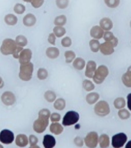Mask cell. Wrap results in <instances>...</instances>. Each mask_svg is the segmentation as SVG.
I'll return each instance as SVG.
<instances>
[{"mask_svg": "<svg viewBox=\"0 0 131 148\" xmlns=\"http://www.w3.org/2000/svg\"><path fill=\"white\" fill-rule=\"evenodd\" d=\"M50 112L47 109H43L38 113V118L36 120L33 125V128L35 132L41 134L45 132L49 124V118Z\"/></svg>", "mask_w": 131, "mask_h": 148, "instance_id": "obj_1", "label": "cell"}, {"mask_svg": "<svg viewBox=\"0 0 131 148\" xmlns=\"http://www.w3.org/2000/svg\"><path fill=\"white\" fill-rule=\"evenodd\" d=\"M34 71V65L32 63L21 64L19 77L21 79L24 81H28L31 79Z\"/></svg>", "mask_w": 131, "mask_h": 148, "instance_id": "obj_2", "label": "cell"}, {"mask_svg": "<svg viewBox=\"0 0 131 148\" xmlns=\"http://www.w3.org/2000/svg\"><path fill=\"white\" fill-rule=\"evenodd\" d=\"M18 45L15 41L12 39H6L3 40L2 45L1 47V51L5 56L13 55L17 48Z\"/></svg>", "mask_w": 131, "mask_h": 148, "instance_id": "obj_3", "label": "cell"}, {"mask_svg": "<svg viewBox=\"0 0 131 148\" xmlns=\"http://www.w3.org/2000/svg\"><path fill=\"white\" fill-rule=\"evenodd\" d=\"M109 74V70L106 66L101 65L99 66L93 75V78L94 82L96 84H100L103 82L104 79L108 77Z\"/></svg>", "mask_w": 131, "mask_h": 148, "instance_id": "obj_4", "label": "cell"}, {"mask_svg": "<svg viewBox=\"0 0 131 148\" xmlns=\"http://www.w3.org/2000/svg\"><path fill=\"white\" fill-rule=\"evenodd\" d=\"M94 110L97 115L101 117L109 115L110 112L109 105L104 101H99L95 105Z\"/></svg>", "mask_w": 131, "mask_h": 148, "instance_id": "obj_5", "label": "cell"}, {"mask_svg": "<svg viewBox=\"0 0 131 148\" xmlns=\"http://www.w3.org/2000/svg\"><path fill=\"white\" fill-rule=\"evenodd\" d=\"M79 119V115L74 111L68 112L64 116L63 120V125L65 126H69L76 123Z\"/></svg>", "mask_w": 131, "mask_h": 148, "instance_id": "obj_6", "label": "cell"}, {"mask_svg": "<svg viewBox=\"0 0 131 148\" xmlns=\"http://www.w3.org/2000/svg\"><path fill=\"white\" fill-rule=\"evenodd\" d=\"M119 41H105L100 45L99 49L101 53L105 56L112 55L114 52V48L117 46Z\"/></svg>", "mask_w": 131, "mask_h": 148, "instance_id": "obj_7", "label": "cell"}, {"mask_svg": "<svg viewBox=\"0 0 131 148\" xmlns=\"http://www.w3.org/2000/svg\"><path fill=\"white\" fill-rule=\"evenodd\" d=\"M128 140V137L124 133H119L112 137V145L113 148H120L123 147Z\"/></svg>", "mask_w": 131, "mask_h": 148, "instance_id": "obj_8", "label": "cell"}, {"mask_svg": "<svg viewBox=\"0 0 131 148\" xmlns=\"http://www.w3.org/2000/svg\"><path fill=\"white\" fill-rule=\"evenodd\" d=\"M99 141L98 134L96 132H90L88 134L85 138V145L88 148H96L98 145Z\"/></svg>", "mask_w": 131, "mask_h": 148, "instance_id": "obj_9", "label": "cell"}, {"mask_svg": "<svg viewBox=\"0 0 131 148\" xmlns=\"http://www.w3.org/2000/svg\"><path fill=\"white\" fill-rule=\"evenodd\" d=\"M14 140V134L11 130L4 129L0 132V141L4 144H11Z\"/></svg>", "mask_w": 131, "mask_h": 148, "instance_id": "obj_10", "label": "cell"}, {"mask_svg": "<svg viewBox=\"0 0 131 148\" xmlns=\"http://www.w3.org/2000/svg\"><path fill=\"white\" fill-rule=\"evenodd\" d=\"M32 57V52L30 49H25L19 54V62L21 64H24L30 62Z\"/></svg>", "mask_w": 131, "mask_h": 148, "instance_id": "obj_11", "label": "cell"}, {"mask_svg": "<svg viewBox=\"0 0 131 148\" xmlns=\"http://www.w3.org/2000/svg\"><path fill=\"white\" fill-rule=\"evenodd\" d=\"M2 101L6 106H11L16 101V98L14 94L11 92H6L2 95Z\"/></svg>", "mask_w": 131, "mask_h": 148, "instance_id": "obj_12", "label": "cell"}, {"mask_svg": "<svg viewBox=\"0 0 131 148\" xmlns=\"http://www.w3.org/2000/svg\"><path fill=\"white\" fill-rule=\"evenodd\" d=\"M97 69V64L93 61H89L86 66L85 75L89 78H92Z\"/></svg>", "mask_w": 131, "mask_h": 148, "instance_id": "obj_13", "label": "cell"}, {"mask_svg": "<svg viewBox=\"0 0 131 148\" xmlns=\"http://www.w3.org/2000/svg\"><path fill=\"white\" fill-rule=\"evenodd\" d=\"M56 141L54 137L50 134H46L44 137L43 145L45 148H52L55 147Z\"/></svg>", "mask_w": 131, "mask_h": 148, "instance_id": "obj_14", "label": "cell"}, {"mask_svg": "<svg viewBox=\"0 0 131 148\" xmlns=\"http://www.w3.org/2000/svg\"><path fill=\"white\" fill-rule=\"evenodd\" d=\"M104 31L100 26H94L90 30V35L96 39H100L103 36Z\"/></svg>", "mask_w": 131, "mask_h": 148, "instance_id": "obj_15", "label": "cell"}, {"mask_svg": "<svg viewBox=\"0 0 131 148\" xmlns=\"http://www.w3.org/2000/svg\"><path fill=\"white\" fill-rule=\"evenodd\" d=\"M100 27L104 30L109 31L113 27V23L112 21L108 17H104L101 19L100 21Z\"/></svg>", "mask_w": 131, "mask_h": 148, "instance_id": "obj_16", "label": "cell"}, {"mask_svg": "<svg viewBox=\"0 0 131 148\" xmlns=\"http://www.w3.org/2000/svg\"><path fill=\"white\" fill-rule=\"evenodd\" d=\"M23 24L28 27H32L35 25L36 23V18L34 15L28 14L23 18Z\"/></svg>", "mask_w": 131, "mask_h": 148, "instance_id": "obj_17", "label": "cell"}, {"mask_svg": "<svg viewBox=\"0 0 131 148\" xmlns=\"http://www.w3.org/2000/svg\"><path fill=\"white\" fill-rule=\"evenodd\" d=\"M15 143L19 147H25L28 143V138L25 134H19L17 136Z\"/></svg>", "mask_w": 131, "mask_h": 148, "instance_id": "obj_18", "label": "cell"}, {"mask_svg": "<svg viewBox=\"0 0 131 148\" xmlns=\"http://www.w3.org/2000/svg\"><path fill=\"white\" fill-rule=\"evenodd\" d=\"M60 53L59 50L56 47H49L47 48L46 51V56L52 59L57 58Z\"/></svg>", "mask_w": 131, "mask_h": 148, "instance_id": "obj_19", "label": "cell"}, {"mask_svg": "<svg viewBox=\"0 0 131 148\" xmlns=\"http://www.w3.org/2000/svg\"><path fill=\"white\" fill-rule=\"evenodd\" d=\"M63 127L60 123H52L50 126V131L52 134L56 135H59L63 132Z\"/></svg>", "mask_w": 131, "mask_h": 148, "instance_id": "obj_20", "label": "cell"}, {"mask_svg": "<svg viewBox=\"0 0 131 148\" xmlns=\"http://www.w3.org/2000/svg\"><path fill=\"white\" fill-rule=\"evenodd\" d=\"M99 140L101 148H106L109 147L110 138L107 134H103L101 135Z\"/></svg>", "mask_w": 131, "mask_h": 148, "instance_id": "obj_21", "label": "cell"}, {"mask_svg": "<svg viewBox=\"0 0 131 148\" xmlns=\"http://www.w3.org/2000/svg\"><path fill=\"white\" fill-rule=\"evenodd\" d=\"M4 21L7 25L14 26L16 25L18 21L17 17L14 14H9L6 15L4 18Z\"/></svg>", "mask_w": 131, "mask_h": 148, "instance_id": "obj_22", "label": "cell"}, {"mask_svg": "<svg viewBox=\"0 0 131 148\" xmlns=\"http://www.w3.org/2000/svg\"><path fill=\"white\" fill-rule=\"evenodd\" d=\"M131 68L130 67L128 71L126 72L125 74H123L122 77L123 84L128 88H131Z\"/></svg>", "mask_w": 131, "mask_h": 148, "instance_id": "obj_23", "label": "cell"}, {"mask_svg": "<svg viewBox=\"0 0 131 148\" xmlns=\"http://www.w3.org/2000/svg\"><path fill=\"white\" fill-rule=\"evenodd\" d=\"M100 96L97 93H90L86 96V101L89 104L92 105L98 101Z\"/></svg>", "mask_w": 131, "mask_h": 148, "instance_id": "obj_24", "label": "cell"}, {"mask_svg": "<svg viewBox=\"0 0 131 148\" xmlns=\"http://www.w3.org/2000/svg\"><path fill=\"white\" fill-rule=\"evenodd\" d=\"M72 64L75 69L78 70H81L85 68V62L82 58H77L74 60Z\"/></svg>", "mask_w": 131, "mask_h": 148, "instance_id": "obj_25", "label": "cell"}, {"mask_svg": "<svg viewBox=\"0 0 131 148\" xmlns=\"http://www.w3.org/2000/svg\"><path fill=\"white\" fill-rule=\"evenodd\" d=\"M53 32L55 34V36L57 37L58 38H60L63 37V35H65L66 30L65 28L63 27V26H56L53 29Z\"/></svg>", "mask_w": 131, "mask_h": 148, "instance_id": "obj_26", "label": "cell"}, {"mask_svg": "<svg viewBox=\"0 0 131 148\" xmlns=\"http://www.w3.org/2000/svg\"><path fill=\"white\" fill-rule=\"evenodd\" d=\"M90 49L93 52H98L100 48V42L96 39H92L89 42Z\"/></svg>", "mask_w": 131, "mask_h": 148, "instance_id": "obj_27", "label": "cell"}, {"mask_svg": "<svg viewBox=\"0 0 131 148\" xmlns=\"http://www.w3.org/2000/svg\"><path fill=\"white\" fill-rule=\"evenodd\" d=\"M67 22V18L65 15H61L56 17L54 20V24L56 26H63L65 25Z\"/></svg>", "mask_w": 131, "mask_h": 148, "instance_id": "obj_28", "label": "cell"}, {"mask_svg": "<svg viewBox=\"0 0 131 148\" xmlns=\"http://www.w3.org/2000/svg\"><path fill=\"white\" fill-rule=\"evenodd\" d=\"M15 42L17 45L21 46V47H24L26 46L28 44V39L23 35H19L17 36L15 40Z\"/></svg>", "mask_w": 131, "mask_h": 148, "instance_id": "obj_29", "label": "cell"}, {"mask_svg": "<svg viewBox=\"0 0 131 148\" xmlns=\"http://www.w3.org/2000/svg\"><path fill=\"white\" fill-rule=\"evenodd\" d=\"M54 107L56 110H62L66 107V101L63 99H59L55 101Z\"/></svg>", "mask_w": 131, "mask_h": 148, "instance_id": "obj_30", "label": "cell"}, {"mask_svg": "<svg viewBox=\"0 0 131 148\" xmlns=\"http://www.w3.org/2000/svg\"><path fill=\"white\" fill-rule=\"evenodd\" d=\"M114 107L117 109H121L125 106V101L123 97H119L114 101Z\"/></svg>", "mask_w": 131, "mask_h": 148, "instance_id": "obj_31", "label": "cell"}, {"mask_svg": "<svg viewBox=\"0 0 131 148\" xmlns=\"http://www.w3.org/2000/svg\"><path fill=\"white\" fill-rule=\"evenodd\" d=\"M103 38L105 41H119L118 39L115 37L113 34L109 31H106L104 32Z\"/></svg>", "mask_w": 131, "mask_h": 148, "instance_id": "obj_32", "label": "cell"}, {"mask_svg": "<svg viewBox=\"0 0 131 148\" xmlns=\"http://www.w3.org/2000/svg\"><path fill=\"white\" fill-rule=\"evenodd\" d=\"M45 98L46 99V101L50 103H52L55 101L56 99V95L55 92H52V90H48L46 92H45Z\"/></svg>", "mask_w": 131, "mask_h": 148, "instance_id": "obj_33", "label": "cell"}, {"mask_svg": "<svg viewBox=\"0 0 131 148\" xmlns=\"http://www.w3.org/2000/svg\"><path fill=\"white\" fill-rule=\"evenodd\" d=\"M65 57L66 58V63H71V62L76 58V54L75 53L71 51H67L65 53Z\"/></svg>", "mask_w": 131, "mask_h": 148, "instance_id": "obj_34", "label": "cell"}, {"mask_svg": "<svg viewBox=\"0 0 131 148\" xmlns=\"http://www.w3.org/2000/svg\"><path fill=\"white\" fill-rule=\"evenodd\" d=\"M83 87L85 90L88 92H90L94 89L95 86L91 81L88 79H85L83 82Z\"/></svg>", "mask_w": 131, "mask_h": 148, "instance_id": "obj_35", "label": "cell"}, {"mask_svg": "<svg viewBox=\"0 0 131 148\" xmlns=\"http://www.w3.org/2000/svg\"><path fill=\"white\" fill-rule=\"evenodd\" d=\"M105 4L110 8H116L119 5L120 0H104Z\"/></svg>", "mask_w": 131, "mask_h": 148, "instance_id": "obj_36", "label": "cell"}, {"mask_svg": "<svg viewBox=\"0 0 131 148\" xmlns=\"http://www.w3.org/2000/svg\"><path fill=\"white\" fill-rule=\"evenodd\" d=\"M48 73L46 69L41 68L38 70L37 72V77L39 79L41 80L45 79L48 77Z\"/></svg>", "mask_w": 131, "mask_h": 148, "instance_id": "obj_37", "label": "cell"}, {"mask_svg": "<svg viewBox=\"0 0 131 148\" xmlns=\"http://www.w3.org/2000/svg\"><path fill=\"white\" fill-rule=\"evenodd\" d=\"M25 10H26L25 6L21 3H17L14 6V11L17 14H23L25 11Z\"/></svg>", "mask_w": 131, "mask_h": 148, "instance_id": "obj_38", "label": "cell"}, {"mask_svg": "<svg viewBox=\"0 0 131 148\" xmlns=\"http://www.w3.org/2000/svg\"><path fill=\"white\" fill-rule=\"evenodd\" d=\"M118 115L122 119H127L130 117V113L126 109H123L119 110Z\"/></svg>", "mask_w": 131, "mask_h": 148, "instance_id": "obj_39", "label": "cell"}, {"mask_svg": "<svg viewBox=\"0 0 131 148\" xmlns=\"http://www.w3.org/2000/svg\"><path fill=\"white\" fill-rule=\"evenodd\" d=\"M69 0H56L58 8L60 9H65L69 5Z\"/></svg>", "mask_w": 131, "mask_h": 148, "instance_id": "obj_40", "label": "cell"}, {"mask_svg": "<svg viewBox=\"0 0 131 148\" xmlns=\"http://www.w3.org/2000/svg\"><path fill=\"white\" fill-rule=\"evenodd\" d=\"M38 138L35 136L34 135H30V148H39L37 145L38 143Z\"/></svg>", "mask_w": 131, "mask_h": 148, "instance_id": "obj_41", "label": "cell"}, {"mask_svg": "<svg viewBox=\"0 0 131 148\" xmlns=\"http://www.w3.org/2000/svg\"><path fill=\"white\" fill-rule=\"evenodd\" d=\"M72 40L69 37H66L61 40V45L63 47H69L71 46Z\"/></svg>", "mask_w": 131, "mask_h": 148, "instance_id": "obj_42", "label": "cell"}, {"mask_svg": "<svg viewBox=\"0 0 131 148\" xmlns=\"http://www.w3.org/2000/svg\"><path fill=\"white\" fill-rule=\"evenodd\" d=\"M44 2V0H31V4L34 8H39L43 5Z\"/></svg>", "mask_w": 131, "mask_h": 148, "instance_id": "obj_43", "label": "cell"}, {"mask_svg": "<svg viewBox=\"0 0 131 148\" xmlns=\"http://www.w3.org/2000/svg\"><path fill=\"white\" fill-rule=\"evenodd\" d=\"M50 121L52 122H57L60 121L61 119V116L60 114L57 112H54L52 113L50 116Z\"/></svg>", "mask_w": 131, "mask_h": 148, "instance_id": "obj_44", "label": "cell"}, {"mask_svg": "<svg viewBox=\"0 0 131 148\" xmlns=\"http://www.w3.org/2000/svg\"><path fill=\"white\" fill-rule=\"evenodd\" d=\"M56 36L54 33H51L49 35L48 38V41L49 43L52 44V45H56Z\"/></svg>", "mask_w": 131, "mask_h": 148, "instance_id": "obj_45", "label": "cell"}, {"mask_svg": "<svg viewBox=\"0 0 131 148\" xmlns=\"http://www.w3.org/2000/svg\"><path fill=\"white\" fill-rule=\"evenodd\" d=\"M23 50V47L18 46L17 49L15 50V51L14 53L13 54V57H14V58H15V59H19V54H20V53H21V52Z\"/></svg>", "mask_w": 131, "mask_h": 148, "instance_id": "obj_46", "label": "cell"}, {"mask_svg": "<svg viewBox=\"0 0 131 148\" xmlns=\"http://www.w3.org/2000/svg\"><path fill=\"white\" fill-rule=\"evenodd\" d=\"M74 143L76 144V145L79 147H82L83 145V140L79 137H77L74 139Z\"/></svg>", "mask_w": 131, "mask_h": 148, "instance_id": "obj_47", "label": "cell"}, {"mask_svg": "<svg viewBox=\"0 0 131 148\" xmlns=\"http://www.w3.org/2000/svg\"><path fill=\"white\" fill-rule=\"evenodd\" d=\"M4 84V83L3 82V79L0 77V89L3 88Z\"/></svg>", "mask_w": 131, "mask_h": 148, "instance_id": "obj_48", "label": "cell"}, {"mask_svg": "<svg viewBox=\"0 0 131 148\" xmlns=\"http://www.w3.org/2000/svg\"><path fill=\"white\" fill-rule=\"evenodd\" d=\"M24 2H28V3H30L31 2V0H23Z\"/></svg>", "mask_w": 131, "mask_h": 148, "instance_id": "obj_49", "label": "cell"}, {"mask_svg": "<svg viewBox=\"0 0 131 148\" xmlns=\"http://www.w3.org/2000/svg\"><path fill=\"white\" fill-rule=\"evenodd\" d=\"M0 148H3V146H2V145H0Z\"/></svg>", "mask_w": 131, "mask_h": 148, "instance_id": "obj_50", "label": "cell"}]
</instances>
